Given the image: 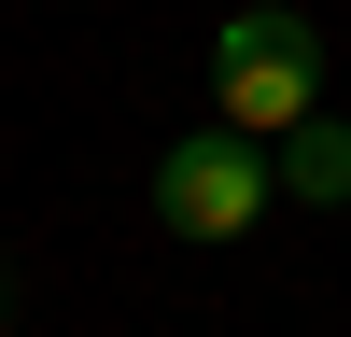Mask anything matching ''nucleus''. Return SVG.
<instances>
[{"label": "nucleus", "mask_w": 351, "mask_h": 337, "mask_svg": "<svg viewBox=\"0 0 351 337\" xmlns=\"http://www.w3.org/2000/svg\"><path fill=\"white\" fill-rule=\"evenodd\" d=\"M267 168H281V197H309V211H351V127H337V112H309Z\"/></svg>", "instance_id": "7ed1b4c3"}, {"label": "nucleus", "mask_w": 351, "mask_h": 337, "mask_svg": "<svg viewBox=\"0 0 351 337\" xmlns=\"http://www.w3.org/2000/svg\"><path fill=\"white\" fill-rule=\"evenodd\" d=\"M267 197H281V168H267V140H239V127H197V140L155 155V225L197 239V253H211V239H253Z\"/></svg>", "instance_id": "f03ea898"}, {"label": "nucleus", "mask_w": 351, "mask_h": 337, "mask_svg": "<svg viewBox=\"0 0 351 337\" xmlns=\"http://www.w3.org/2000/svg\"><path fill=\"white\" fill-rule=\"evenodd\" d=\"M0 323H14V267H0Z\"/></svg>", "instance_id": "20e7f679"}, {"label": "nucleus", "mask_w": 351, "mask_h": 337, "mask_svg": "<svg viewBox=\"0 0 351 337\" xmlns=\"http://www.w3.org/2000/svg\"><path fill=\"white\" fill-rule=\"evenodd\" d=\"M309 112H324V28H309L295 0H239V14L211 28V127L295 140Z\"/></svg>", "instance_id": "f257e3e1"}]
</instances>
